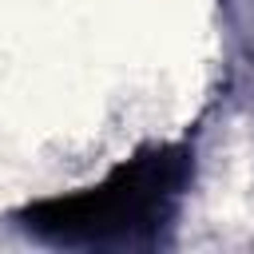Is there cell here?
Here are the masks:
<instances>
[{
    "label": "cell",
    "mask_w": 254,
    "mask_h": 254,
    "mask_svg": "<svg viewBox=\"0 0 254 254\" xmlns=\"http://www.w3.org/2000/svg\"><path fill=\"white\" fill-rule=\"evenodd\" d=\"M187 183L190 151L163 143L119 163L95 187L32 202L20 218L52 246H151L175 218Z\"/></svg>",
    "instance_id": "obj_1"
}]
</instances>
